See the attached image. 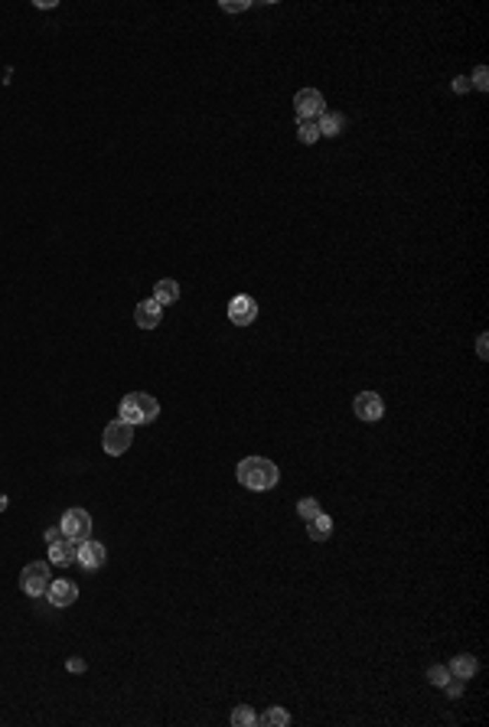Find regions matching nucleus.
<instances>
[{
  "label": "nucleus",
  "mask_w": 489,
  "mask_h": 727,
  "mask_svg": "<svg viewBox=\"0 0 489 727\" xmlns=\"http://www.w3.org/2000/svg\"><path fill=\"white\" fill-rule=\"evenodd\" d=\"M255 316H258V300L248 294H239L229 300V320L235 326H251L255 323Z\"/></svg>",
  "instance_id": "obj_8"
},
{
  "label": "nucleus",
  "mask_w": 489,
  "mask_h": 727,
  "mask_svg": "<svg viewBox=\"0 0 489 727\" xmlns=\"http://www.w3.org/2000/svg\"><path fill=\"white\" fill-rule=\"evenodd\" d=\"M427 682L444 688V685L450 682V669H447V665H431V669H427Z\"/></svg>",
  "instance_id": "obj_20"
},
{
  "label": "nucleus",
  "mask_w": 489,
  "mask_h": 727,
  "mask_svg": "<svg viewBox=\"0 0 489 727\" xmlns=\"http://www.w3.org/2000/svg\"><path fill=\"white\" fill-rule=\"evenodd\" d=\"M75 561H79L85 571H98V567L108 561V551H105V545H101V541L82 539V541H75Z\"/></svg>",
  "instance_id": "obj_7"
},
{
  "label": "nucleus",
  "mask_w": 489,
  "mask_h": 727,
  "mask_svg": "<svg viewBox=\"0 0 489 727\" xmlns=\"http://www.w3.org/2000/svg\"><path fill=\"white\" fill-rule=\"evenodd\" d=\"M49 561H53V565H59V567L72 565V561H75V541H72V539L53 541V545H49Z\"/></svg>",
  "instance_id": "obj_13"
},
{
  "label": "nucleus",
  "mask_w": 489,
  "mask_h": 727,
  "mask_svg": "<svg viewBox=\"0 0 489 727\" xmlns=\"http://www.w3.org/2000/svg\"><path fill=\"white\" fill-rule=\"evenodd\" d=\"M486 340H489V336H486V333H483V336H480V342H476V352H480V359H486Z\"/></svg>",
  "instance_id": "obj_27"
},
{
  "label": "nucleus",
  "mask_w": 489,
  "mask_h": 727,
  "mask_svg": "<svg viewBox=\"0 0 489 727\" xmlns=\"http://www.w3.org/2000/svg\"><path fill=\"white\" fill-rule=\"evenodd\" d=\"M317 512H323V509H320V503H317L313 496H307V499H300V503H297V515H300L303 522H307V519H313Z\"/></svg>",
  "instance_id": "obj_21"
},
{
  "label": "nucleus",
  "mask_w": 489,
  "mask_h": 727,
  "mask_svg": "<svg viewBox=\"0 0 489 727\" xmlns=\"http://www.w3.org/2000/svg\"><path fill=\"white\" fill-rule=\"evenodd\" d=\"M231 724L235 727H255L258 724V714H255L248 705H239V708L231 711Z\"/></svg>",
  "instance_id": "obj_18"
},
{
  "label": "nucleus",
  "mask_w": 489,
  "mask_h": 727,
  "mask_svg": "<svg viewBox=\"0 0 489 727\" xmlns=\"http://www.w3.org/2000/svg\"><path fill=\"white\" fill-rule=\"evenodd\" d=\"M163 320V307L157 304V300H141V304L134 307V323L141 326V330H157Z\"/></svg>",
  "instance_id": "obj_11"
},
{
  "label": "nucleus",
  "mask_w": 489,
  "mask_h": 727,
  "mask_svg": "<svg viewBox=\"0 0 489 727\" xmlns=\"http://www.w3.org/2000/svg\"><path fill=\"white\" fill-rule=\"evenodd\" d=\"M486 65H476V72H473V85H476V89L480 91H486L489 89V79H486Z\"/></svg>",
  "instance_id": "obj_22"
},
{
  "label": "nucleus",
  "mask_w": 489,
  "mask_h": 727,
  "mask_svg": "<svg viewBox=\"0 0 489 727\" xmlns=\"http://www.w3.org/2000/svg\"><path fill=\"white\" fill-rule=\"evenodd\" d=\"M307 535H310L313 541H326L329 535H333V519H329L326 512H317L313 519H307Z\"/></svg>",
  "instance_id": "obj_14"
},
{
  "label": "nucleus",
  "mask_w": 489,
  "mask_h": 727,
  "mask_svg": "<svg viewBox=\"0 0 489 727\" xmlns=\"http://www.w3.org/2000/svg\"><path fill=\"white\" fill-rule=\"evenodd\" d=\"M118 418L127 421L131 427L134 424H151L160 418V404H157V398L147 395V392H131V395H125L121 404H118Z\"/></svg>",
  "instance_id": "obj_2"
},
{
  "label": "nucleus",
  "mask_w": 489,
  "mask_h": 727,
  "mask_svg": "<svg viewBox=\"0 0 489 727\" xmlns=\"http://www.w3.org/2000/svg\"><path fill=\"white\" fill-rule=\"evenodd\" d=\"M65 669H69V672H85V662H82V659H69Z\"/></svg>",
  "instance_id": "obj_26"
},
{
  "label": "nucleus",
  "mask_w": 489,
  "mask_h": 727,
  "mask_svg": "<svg viewBox=\"0 0 489 727\" xmlns=\"http://www.w3.org/2000/svg\"><path fill=\"white\" fill-rule=\"evenodd\" d=\"M235 476H239V483L245 486V489H251V493H265V489H274L281 473H277V467L271 463V460L245 457L239 463V470H235Z\"/></svg>",
  "instance_id": "obj_1"
},
{
  "label": "nucleus",
  "mask_w": 489,
  "mask_h": 727,
  "mask_svg": "<svg viewBox=\"0 0 489 727\" xmlns=\"http://www.w3.org/2000/svg\"><path fill=\"white\" fill-rule=\"evenodd\" d=\"M454 91H470V79H466V75H457V82H454Z\"/></svg>",
  "instance_id": "obj_24"
},
{
  "label": "nucleus",
  "mask_w": 489,
  "mask_h": 727,
  "mask_svg": "<svg viewBox=\"0 0 489 727\" xmlns=\"http://www.w3.org/2000/svg\"><path fill=\"white\" fill-rule=\"evenodd\" d=\"M46 587H49V565L46 561H30L20 571V591L27 597H43Z\"/></svg>",
  "instance_id": "obj_4"
},
{
  "label": "nucleus",
  "mask_w": 489,
  "mask_h": 727,
  "mask_svg": "<svg viewBox=\"0 0 489 727\" xmlns=\"http://www.w3.org/2000/svg\"><path fill=\"white\" fill-rule=\"evenodd\" d=\"M447 669H450V675H454V678H463V682H470L473 675H476V669H480V665H476V659H473V655L460 652V655H454V659H450V665H447Z\"/></svg>",
  "instance_id": "obj_12"
},
{
  "label": "nucleus",
  "mask_w": 489,
  "mask_h": 727,
  "mask_svg": "<svg viewBox=\"0 0 489 727\" xmlns=\"http://www.w3.org/2000/svg\"><path fill=\"white\" fill-rule=\"evenodd\" d=\"M59 529H63V539H72V541L91 539V515L85 509H69L63 515V522H59Z\"/></svg>",
  "instance_id": "obj_6"
},
{
  "label": "nucleus",
  "mask_w": 489,
  "mask_h": 727,
  "mask_svg": "<svg viewBox=\"0 0 489 727\" xmlns=\"http://www.w3.org/2000/svg\"><path fill=\"white\" fill-rule=\"evenodd\" d=\"M46 600L53 603V607H72V603L79 600V587H75L72 581H65V577L49 581V587H46Z\"/></svg>",
  "instance_id": "obj_10"
},
{
  "label": "nucleus",
  "mask_w": 489,
  "mask_h": 727,
  "mask_svg": "<svg viewBox=\"0 0 489 727\" xmlns=\"http://www.w3.org/2000/svg\"><path fill=\"white\" fill-rule=\"evenodd\" d=\"M222 10L225 13H241V10H248V0H222Z\"/></svg>",
  "instance_id": "obj_23"
},
{
  "label": "nucleus",
  "mask_w": 489,
  "mask_h": 727,
  "mask_svg": "<svg viewBox=\"0 0 489 727\" xmlns=\"http://www.w3.org/2000/svg\"><path fill=\"white\" fill-rule=\"evenodd\" d=\"M258 724H271V727H287L291 724V714H287L284 708H271L267 714H261Z\"/></svg>",
  "instance_id": "obj_19"
},
{
  "label": "nucleus",
  "mask_w": 489,
  "mask_h": 727,
  "mask_svg": "<svg viewBox=\"0 0 489 727\" xmlns=\"http://www.w3.org/2000/svg\"><path fill=\"white\" fill-rule=\"evenodd\" d=\"M293 111H297V121H317L326 111V101L317 89H300L293 95Z\"/></svg>",
  "instance_id": "obj_5"
},
{
  "label": "nucleus",
  "mask_w": 489,
  "mask_h": 727,
  "mask_svg": "<svg viewBox=\"0 0 489 727\" xmlns=\"http://www.w3.org/2000/svg\"><path fill=\"white\" fill-rule=\"evenodd\" d=\"M63 539V529L56 525V529H46V545H53V541H59Z\"/></svg>",
  "instance_id": "obj_25"
},
{
  "label": "nucleus",
  "mask_w": 489,
  "mask_h": 727,
  "mask_svg": "<svg viewBox=\"0 0 489 727\" xmlns=\"http://www.w3.org/2000/svg\"><path fill=\"white\" fill-rule=\"evenodd\" d=\"M353 411H356V418L359 421H379L385 414V401H382V395L379 392H359L356 395V401H353Z\"/></svg>",
  "instance_id": "obj_9"
},
{
  "label": "nucleus",
  "mask_w": 489,
  "mask_h": 727,
  "mask_svg": "<svg viewBox=\"0 0 489 727\" xmlns=\"http://www.w3.org/2000/svg\"><path fill=\"white\" fill-rule=\"evenodd\" d=\"M134 444V427L127 421H111L105 424V434H101V447H105L108 457H121V453H127Z\"/></svg>",
  "instance_id": "obj_3"
},
{
  "label": "nucleus",
  "mask_w": 489,
  "mask_h": 727,
  "mask_svg": "<svg viewBox=\"0 0 489 727\" xmlns=\"http://www.w3.org/2000/svg\"><path fill=\"white\" fill-rule=\"evenodd\" d=\"M153 300L160 307H167V304H177L179 300V284L173 278H163V281H157L153 284Z\"/></svg>",
  "instance_id": "obj_16"
},
{
  "label": "nucleus",
  "mask_w": 489,
  "mask_h": 727,
  "mask_svg": "<svg viewBox=\"0 0 489 727\" xmlns=\"http://www.w3.org/2000/svg\"><path fill=\"white\" fill-rule=\"evenodd\" d=\"M297 141H300V144H317V141H320L317 121H297Z\"/></svg>",
  "instance_id": "obj_17"
},
{
  "label": "nucleus",
  "mask_w": 489,
  "mask_h": 727,
  "mask_svg": "<svg viewBox=\"0 0 489 727\" xmlns=\"http://www.w3.org/2000/svg\"><path fill=\"white\" fill-rule=\"evenodd\" d=\"M4 509H7V496L0 493V512H4Z\"/></svg>",
  "instance_id": "obj_28"
},
{
  "label": "nucleus",
  "mask_w": 489,
  "mask_h": 727,
  "mask_svg": "<svg viewBox=\"0 0 489 727\" xmlns=\"http://www.w3.org/2000/svg\"><path fill=\"white\" fill-rule=\"evenodd\" d=\"M317 127H320V137H339L343 127H346V117L336 115V111H323V115L317 117Z\"/></svg>",
  "instance_id": "obj_15"
}]
</instances>
